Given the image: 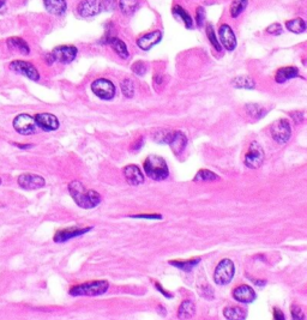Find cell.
Listing matches in <instances>:
<instances>
[{
	"label": "cell",
	"instance_id": "obj_18",
	"mask_svg": "<svg viewBox=\"0 0 307 320\" xmlns=\"http://www.w3.org/2000/svg\"><path fill=\"white\" fill-rule=\"evenodd\" d=\"M161 40H162V32L160 30H155L139 37L137 40V44H138V47L141 49L149 50L153 48L154 46H156Z\"/></svg>",
	"mask_w": 307,
	"mask_h": 320
},
{
	"label": "cell",
	"instance_id": "obj_25",
	"mask_svg": "<svg viewBox=\"0 0 307 320\" xmlns=\"http://www.w3.org/2000/svg\"><path fill=\"white\" fill-rule=\"evenodd\" d=\"M223 316L228 320H245L247 312L240 307H226L223 310Z\"/></svg>",
	"mask_w": 307,
	"mask_h": 320
},
{
	"label": "cell",
	"instance_id": "obj_29",
	"mask_svg": "<svg viewBox=\"0 0 307 320\" xmlns=\"http://www.w3.org/2000/svg\"><path fill=\"white\" fill-rule=\"evenodd\" d=\"M199 262H201V258L184 260V262H181V260H171V262H169V264L175 266V268H178V269H181V270L189 272V271L192 270V269L195 268V266L198 264Z\"/></svg>",
	"mask_w": 307,
	"mask_h": 320
},
{
	"label": "cell",
	"instance_id": "obj_16",
	"mask_svg": "<svg viewBox=\"0 0 307 320\" xmlns=\"http://www.w3.org/2000/svg\"><path fill=\"white\" fill-rule=\"evenodd\" d=\"M92 227H84V228H78V227H72V228H66L59 230L58 233L54 235V241L55 242H65L70 239L77 238V236H80L85 233L90 232Z\"/></svg>",
	"mask_w": 307,
	"mask_h": 320
},
{
	"label": "cell",
	"instance_id": "obj_41",
	"mask_svg": "<svg viewBox=\"0 0 307 320\" xmlns=\"http://www.w3.org/2000/svg\"><path fill=\"white\" fill-rule=\"evenodd\" d=\"M274 320H286L285 314H283L282 311L279 310L277 307L274 308Z\"/></svg>",
	"mask_w": 307,
	"mask_h": 320
},
{
	"label": "cell",
	"instance_id": "obj_20",
	"mask_svg": "<svg viewBox=\"0 0 307 320\" xmlns=\"http://www.w3.org/2000/svg\"><path fill=\"white\" fill-rule=\"evenodd\" d=\"M46 10L55 16H61L66 11V0H43Z\"/></svg>",
	"mask_w": 307,
	"mask_h": 320
},
{
	"label": "cell",
	"instance_id": "obj_27",
	"mask_svg": "<svg viewBox=\"0 0 307 320\" xmlns=\"http://www.w3.org/2000/svg\"><path fill=\"white\" fill-rule=\"evenodd\" d=\"M286 28L294 34H301L306 30V23L303 18H294L286 22Z\"/></svg>",
	"mask_w": 307,
	"mask_h": 320
},
{
	"label": "cell",
	"instance_id": "obj_4",
	"mask_svg": "<svg viewBox=\"0 0 307 320\" xmlns=\"http://www.w3.org/2000/svg\"><path fill=\"white\" fill-rule=\"evenodd\" d=\"M109 283L105 280L100 281H91L73 286L70 289V295L72 296H98L102 295L108 290Z\"/></svg>",
	"mask_w": 307,
	"mask_h": 320
},
{
	"label": "cell",
	"instance_id": "obj_40",
	"mask_svg": "<svg viewBox=\"0 0 307 320\" xmlns=\"http://www.w3.org/2000/svg\"><path fill=\"white\" fill-rule=\"evenodd\" d=\"M132 218H148V220H161L162 216L159 214H151V215H135V216H131Z\"/></svg>",
	"mask_w": 307,
	"mask_h": 320
},
{
	"label": "cell",
	"instance_id": "obj_42",
	"mask_svg": "<svg viewBox=\"0 0 307 320\" xmlns=\"http://www.w3.org/2000/svg\"><path fill=\"white\" fill-rule=\"evenodd\" d=\"M291 115H292V118L294 119V121L297 122V124L298 122H303V120H304V115L301 112H294V113H292Z\"/></svg>",
	"mask_w": 307,
	"mask_h": 320
},
{
	"label": "cell",
	"instance_id": "obj_23",
	"mask_svg": "<svg viewBox=\"0 0 307 320\" xmlns=\"http://www.w3.org/2000/svg\"><path fill=\"white\" fill-rule=\"evenodd\" d=\"M106 42L112 46V48L115 50V53L120 56L121 59H127L129 58V50H127L126 44H125L120 38L118 37H108L106 40Z\"/></svg>",
	"mask_w": 307,
	"mask_h": 320
},
{
	"label": "cell",
	"instance_id": "obj_49",
	"mask_svg": "<svg viewBox=\"0 0 307 320\" xmlns=\"http://www.w3.org/2000/svg\"><path fill=\"white\" fill-rule=\"evenodd\" d=\"M253 282H255L256 284H258V286H261V287H263L264 284L267 283V282H265V281H255V280H253Z\"/></svg>",
	"mask_w": 307,
	"mask_h": 320
},
{
	"label": "cell",
	"instance_id": "obj_10",
	"mask_svg": "<svg viewBox=\"0 0 307 320\" xmlns=\"http://www.w3.org/2000/svg\"><path fill=\"white\" fill-rule=\"evenodd\" d=\"M11 71L13 72L22 74V76H25L26 78L34 80V82H37L40 79V73L36 70V67L31 64V62L28 61H23V60H14L12 62H10L8 65Z\"/></svg>",
	"mask_w": 307,
	"mask_h": 320
},
{
	"label": "cell",
	"instance_id": "obj_3",
	"mask_svg": "<svg viewBox=\"0 0 307 320\" xmlns=\"http://www.w3.org/2000/svg\"><path fill=\"white\" fill-rule=\"evenodd\" d=\"M154 139L171 146L175 155H180L187 145L186 136L181 131H159L155 133Z\"/></svg>",
	"mask_w": 307,
	"mask_h": 320
},
{
	"label": "cell",
	"instance_id": "obj_44",
	"mask_svg": "<svg viewBox=\"0 0 307 320\" xmlns=\"http://www.w3.org/2000/svg\"><path fill=\"white\" fill-rule=\"evenodd\" d=\"M105 6L107 10H112L115 6V0H105Z\"/></svg>",
	"mask_w": 307,
	"mask_h": 320
},
{
	"label": "cell",
	"instance_id": "obj_38",
	"mask_svg": "<svg viewBox=\"0 0 307 320\" xmlns=\"http://www.w3.org/2000/svg\"><path fill=\"white\" fill-rule=\"evenodd\" d=\"M196 17H197V24H198V26H202L203 23H204V20H205V10H204V7L199 6L198 8H197Z\"/></svg>",
	"mask_w": 307,
	"mask_h": 320
},
{
	"label": "cell",
	"instance_id": "obj_28",
	"mask_svg": "<svg viewBox=\"0 0 307 320\" xmlns=\"http://www.w3.org/2000/svg\"><path fill=\"white\" fill-rule=\"evenodd\" d=\"M138 6V0H119V8L125 16H131Z\"/></svg>",
	"mask_w": 307,
	"mask_h": 320
},
{
	"label": "cell",
	"instance_id": "obj_13",
	"mask_svg": "<svg viewBox=\"0 0 307 320\" xmlns=\"http://www.w3.org/2000/svg\"><path fill=\"white\" fill-rule=\"evenodd\" d=\"M17 181H18V185L20 187L28 191L42 188L44 184H46L42 176L36 174H22L18 176V180Z\"/></svg>",
	"mask_w": 307,
	"mask_h": 320
},
{
	"label": "cell",
	"instance_id": "obj_12",
	"mask_svg": "<svg viewBox=\"0 0 307 320\" xmlns=\"http://www.w3.org/2000/svg\"><path fill=\"white\" fill-rule=\"evenodd\" d=\"M54 61H59L61 64H68L76 58L77 48L74 46H58L52 52Z\"/></svg>",
	"mask_w": 307,
	"mask_h": 320
},
{
	"label": "cell",
	"instance_id": "obj_22",
	"mask_svg": "<svg viewBox=\"0 0 307 320\" xmlns=\"http://www.w3.org/2000/svg\"><path fill=\"white\" fill-rule=\"evenodd\" d=\"M7 47L11 50H14V52H19L20 54L28 55L29 53H30V48H29L28 43H26L25 41L20 37H10L8 38Z\"/></svg>",
	"mask_w": 307,
	"mask_h": 320
},
{
	"label": "cell",
	"instance_id": "obj_24",
	"mask_svg": "<svg viewBox=\"0 0 307 320\" xmlns=\"http://www.w3.org/2000/svg\"><path fill=\"white\" fill-rule=\"evenodd\" d=\"M195 314H196V306L195 304L190 300L184 301L178 310V317L179 319L181 320H189L192 318V317H195Z\"/></svg>",
	"mask_w": 307,
	"mask_h": 320
},
{
	"label": "cell",
	"instance_id": "obj_48",
	"mask_svg": "<svg viewBox=\"0 0 307 320\" xmlns=\"http://www.w3.org/2000/svg\"><path fill=\"white\" fill-rule=\"evenodd\" d=\"M16 145L18 146L19 149H30L31 146H32V145H30V144H29V145H25V144H16Z\"/></svg>",
	"mask_w": 307,
	"mask_h": 320
},
{
	"label": "cell",
	"instance_id": "obj_39",
	"mask_svg": "<svg viewBox=\"0 0 307 320\" xmlns=\"http://www.w3.org/2000/svg\"><path fill=\"white\" fill-rule=\"evenodd\" d=\"M267 32L270 35H280L282 34V26L279 23H274L267 29Z\"/></svg>",
	"mask_w": 307,
	"mask_h": 320
},
{
	"label": "cell",
	"instance_id": "obj_33",
	"mask_svg": "<svg viewBox=\"0 0 307 320\" xmlns=\"http://www.w3.org/2000/svg\"><path fill=\"white\" fill-rule=\"evenodd\" d=\"M246 112L249 113L250 116L255 119H261L267 114V110H265L263 107L258 106V104H247L245 107Z\"/></svg>",
	"mask_w": 307,
	"mask_h": 320
},
{
	"label": "cell",
	"instance_id": "obj_36",
	"mask_svg": "<svg viewBox=\"0 0 307 320\" xmlns=\"http://www.w3.org/2000/svg\"><path fill=\"white\" fill-rule=\"evenodd\" d=\"M291 314H292V320H305V314H304L303 310L299 305L293 304L291 306Z\"/></svg>",
	"mask_w": 307,
	"mask_h": 320
},
{
	"label": "cell",
	"instance_id": "obj_30",
	"mask_svg": "<svg viewBox=\"0 0 307 320\" xmlns=\"http://www.w3.org/2000/svg\"><path fill=\"white\" fill-rule=\"evenodd\" d=\"M196 182L203 181V182H210V181H219L220 176L215 174V173L210 172L208 169H201L198 173H197L195 179H193Z\"/></svg>",
	"mask_w": 307,
	"mask_h": 320
},
{
	"label": "cell",
	"instance_id": "obj_21",
	"mask_svg": "<svg viewBox=\"0 0 307 320\" xmlns=\"http://www.w3.org/2000/svg\"><path fill=\"white\" fill-rule=\"evenodd\" d=\"M299 76V70L294 66H288V67H281L280 70H277L275 74V80L279 84H283L287 80L295 78V77Z\"/></svg>",
	"mask_w": 307,
	"mask_h": 320
},
{
	"label": "cell",
	"instance_id": "obj_31",
	"mask_svg": "<svg viewBox=\"0 0 307 320\" xmlns=\"http://www.w3.org/2000/svg\"><path fill=\"white\" fill-rule=\"evenodd\" d=\"M173 13H174V14H178V16L180 17L181 19H183V22L185 23V26H186L187 29L193 28V20H192V17H191L190 14L187 13L186 11H185L183 7L179 6V5H177V6L173 7Z\"/></svg>",
	"mask_w": 307,
	"mask_h": 320
},
{
	"label": "cell",
	"instance_id": "obj_32",
	"mask_svg": "<svg viewBox=\"0 0 307 320\" xmlns=\"http://www.w3.org/2000/svg\"><path fill=\"white\" fill-rule=\"evenodd\" d=\"M247 0H233L231 5V16L233 18H237L238 16H240L244 12L247 6Z\"/></svg>",
	"mask_w": 307,
	"mask_h": 320
},
{
	"label": "cell",
	"instance_id": "obj_45",
	"mask_svg": "<svg viewBox=\"0 0 307 320\" xmlns=\"http://www.w3.org/2000/svg\"><path fill=\"white\" fill-rule=\"evenodd\" d=\"M46 61L48 65H52L53 62H54V58H53L52 53H49V54H46Z\"/></svg>",
	"mask_w": 307,
	"mask_h": 320
},
{
	"label": "cell",
	"instance_id": "obj_43",
	"mask_svg": "<svg viewBox=\"0 0 307 320\" xmlns=\"http://www.w3.org/2000/svg\"><path fill=\"white\" fill-rule=\"evenodd\" d=\"M155 284H156V288H157V289H159V290H160V292H161V293H162V294L166 296V298H168V299H171V298H172V296H173V295H172V294H169V293H168V292H166V290H165V289H163V288H162V287H161L159 283H157V282H155Z\"/></svg>",
	"mask_w": 307,
	"mask_h": 320
},
{
	"label": "cell",
	"instance_id": "obj_5",
	"mask_svg": "<svg viewBox=\"0 0 307 320\" xmlns=\"http://www.w3.org/2000/svg\"><path fill=\"white\" fill-rule=\"evenodd\" d=\"M235 274V268L233 262L231 259H223L216 266V270L214 272V281L219 286H226L231 283Z\"/></svg>",
	"mask_w": 307,
	"mask_h": 320
},
{
	"label": "cell",
	"instance_id": "obj_26",
	"mask_svg": "<svg viewBox=\"0 0 307 320\" xmlns=\"http://www.w3.org/2000/svg\"><path fill=\"white\" fill-rule=\"evenodd\" d=\"M232 85L234 88L240 89H253L256 86V83L250 76H239L232 80Z\"/></svg>",
	"mask_w": 307,
	"mask_h": 320
},
{
	"label": "cell",
	"instance_id": "obj_11",
	"mask_svg": "<svg viewBox=\"0 0 307 320\" xmlns=\"http://www.w3.org/2000/svg\"><path fill=\"white\" fill-rule=\"evenodd\" d=\"M101 10H102V4L100 0H82L77 7L79 16L84 17V18L96 16L101 12Z\"/></svg>",
	"mask_w": 307,
	"mask_h": 320
},
{
	"label": "cell",
	"instance_id": "obj_14",
	"mask_svg": "<svg viewBox=\"0 0 307 320\" xmlns=\"http://www.w3.org/2000/svg\"><path fill=\"white\" fill-rule=\"evenodd\" d=\"M35 124L43 131H55L59 127V120L55 115L49 113H38L34 116Z\"/></svg>",
	"mask_w": 307,
	"mask_h": 320
},
{
	"label": "cell",
	"instance_id": "obj_1",
	"mask_svg": "<svg viewBox=\"0 0 307 320\" xmlns=\"http://www.w3.org/2000/svg\"><path fill=\"white\" fill-rule=\"evenodd\" d=\"M68 192L72 197L76 204L82 209H92L101 203V196L94 190H86L84 185L78 180L70 182Z\"/></svg>",
	"mask_w": 307,
	"mask_h": 320
},
{
	"label": "cell",
	"instance_id": "obj_8",
	"mask_svg": "<svg viewBox=\"0 0 307 320\" xmlns=\"http://www.w3.org/2000/svg\"><path fill=\"white\" fill-rule=\"evenodd\" d=\"M13 128L22 136H30L36 131L34 116L29 114H19L13 119Z\"/></svg>",
	"mask_w": 307,
	"mask_h": 320
},
{
	"label": "cell",
	"instance_id": "obj_6",
	"mask_svg": "<svg viewBox=\"0 0 307 320\" xmlns=\"http://www.w3.org/2000/svg\"><path fill=\"white\" fill-rule=\"evenodd\" d=\"M270 132L271 137H273L275 142L280 143V144H286V143L291 139L292 128L288 120H286V119H280V120L275 121L271 125Z\"/></svg>",
	"mask_w": 307,
	"mask_h": 320
},
{
	"label": "cell",
	"instance_id": "obj_2",
	"mask_svg": "<svg viewBox=\"0 0 307 320\" xmlns=\"http://www.w3.org/2000/svg\"><path fill=\"white\" fill-rule=\"evenodd\" d=\"M143 167H144L145 174L155 181L165 180L169 175V169L166 160L157 156V155H150L145 158Z\"/></svg>",
	"mask_w": 307,
	"mask_h": 320
},
{
	"label": "cell",
	"instance_id": "obj_19",
	"mask_svg": "<svg viewBox=\"0 0 307 320\" xmlns=\"http://www.w3.org/2000/svg\"><path fill=\"white\" fill-rule=\"evenodd\" d=\"M124 176L126 179V181L129 182L132 186H138L144 182V174L142 173V170L135 164H130L124 168Z\"/></svg>",
	"mask_w": 307,
	"mask_h": 320
},
{
	"label": "cell",
	"instance_id": "obj_47",
	"mask_svg": "<svg viewBox=\"0 0 307 320\" xmlns=\"http://www.w3.org/2000/svg\"><path fill=\"white\" fill-rule=\"evenodd\" d=\"M5 5H6V0H0V13L5 10Z\"/></svg>",
	"mask_w": 307,
	"mask_h": 320
},
{
	"label": "cell",
	"instance_id": "obj_37",
	"mask_svg": "<svg viewBox=\"0 0 307 320\" xmlns=\"http://www.w3.org/2000/svg\"><path fill=\"white\" fill-rule=\"evenodd\" d=\"M132 71L135 72L136 74H138V76H143V74L145 73V71H147V66H145V64L143 61H136L132 64Z\"/></svg>",
	"mask_w": 307,
	"mask_h": 320
},
{
	"label": "cell",
	"instance_id": "obj_7",
	"mask_svg": "<svg viewBox=\"0 0 307 320\" xmlns=\"http://www.w3.org/2000/svg\"><path fill=\"white\" fill-rule=\"evenodd\" d=\"M91 90L101 100H112L115 96V86L111 80L98 78L91 84Z\"/></svg>",
	"mask_w": 307,
	"mask_h": 320
},
{
	"label": "cell",
	"instance_id": "obj_34",
	"mask_svg": "<svg viewBox=\"0 0 307 320\" xmlns=\"http://www.w3.org/2000/svg\"><path fill=\"white\" fill-rule=\"evenodd\" d=\"M205 31H207V36H208V38H209L211 46H213L214 48L217 50V52H221L222 46H221V43L219 42V40H217V37L215 35V31H214L213 26L207 25V30H205Z\"/></svg>",
	"mask_w": 307,
	"mask_h": 320
},
{
	"label": "cell",
	"instance_id": "obj_17",
	"mask_svg": "<svg viewBox=\"0 0 307 320\" xmlns=\"http://www.w3.org/2000/svg\"><path fill=\"white\" fill-rule=\"evenodd\" d=\"M233 298L234 300L241 302V304H251V302L256 300L257 295H256L255 290L251 287L243 284V286L237 287L233 290Z\"/></svg>",
	"mask_w": 307,
	"mask_h": 320
},
{
	"label": "cell",
	"instance_id": "obj_35",
	"mask_svg": "<svg viewBox=\"0 0 307 320\" xmlns=\"http://www.w3.org/2000/svg\"><path fill=\"white\" fill-rule=\"evenodd\" d=\"M121 91H123L125 97H132L135 95V85H133L132 80L127 78L124 79L121 82Z\"/></svg>",
	"mask_w": 307,
	"mask_h": 320
},
{
	"label": "cell",
	"instance_id": "obj_15",
	"mask_svg": "<svg viewBox=\"0 0 307 320\" xmlns=\"http://www.w3.org/2000/svg\"><path fill=\"white\" fill-rule=\"evenodd\" d=\"M220 40H221L222 46L227 50H234L237 47V37H235L234 31L228 24H222L219 30Z\"/></svg>",
	"mask_w": 307,
	"mask_h": 320
},
{
	"label": "cell",
	"instance_id": "obj_9",
	"mask_svg": "<svg viewBox=\"0 0 307 320\" xmlns=\"http://www.w3.org/2000/svg\"><path fill=\"white\" fill-rule=\"evenodd\" d=\"M264 161V151L262 149V146L258 144V143L252 142L251 145H250L249 151L246 152L245 155V166L247 168L251 169H257L263 164Z\"/></svg>",
	"mask_w": 307,
	"mask_h": 320
},
{
	"label": "cell",
	"instance_id": "obj_46",
	"mask_svg": "<svg viewBox=\"0 0 307 320\" xmlns=\"http://www.w3.org/2000/svg\"><path fill=\"white\" fill-rule=\"evenodd\" d=\"M142 144H143V138H139L138 140H137L136 145H133V149H135V150H138V149H141Z\"/></svg>",
	"mask_w": 307,
	"mask_h": 320
}]
</instances>
